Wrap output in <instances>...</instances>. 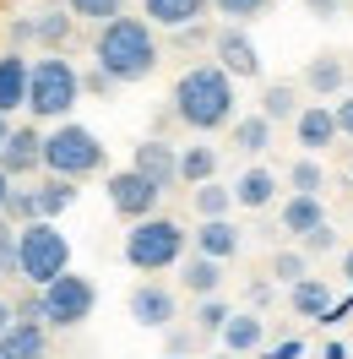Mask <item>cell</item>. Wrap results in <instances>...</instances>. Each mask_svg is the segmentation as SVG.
I'll return each instance as SVG.
<instances>
[{
    "instance_id": "obj_45",
    "label": "cell",
    "mask_w": 353,
    "mask_h": 359,
    "mask_svg": "<svg viewBox=\"0 0 353 359\" xmlns=\"http://www.w3.org/2000/svg\"><path fill=\"white\" fill-rule=\"evenodd\" d=\"M11 321H17V311H11V305H6V299H0V332H6V327H11Z\"/></svg>"
},
{
    "instance_id": "obj_47",
    "label": "cell",
    "mask_w": 353,
    "mask_h": 359,
    "mask_svg": "<svg viewBox=\"0 0 353 359\" xmlns=\"http://www.w3.org/2000/svg\"><path fill=\"white\" fill-rule=\"evenodd\" d=\"M6 142H11V120L0 114V153H6Z\"/></svg>"
},
{
    "instance_id": "obj_12",
    "label": "cell",
    "mask_w": 353,
    "mask_h": 359,
    "mask_svg": "<svg viewBox=\"0 0 353 359\" xmlns=\"http://www.w3.org/2000/svg\"><path fill=\"white\" fill-rule=\"evenodd\" d=\"M27 88H33V60L22 49H6L0 55V114L27 109Z\"/></svg>"
},
{
    "instance_id": "obj_13",
    "label": "cell",
    "mask_w": 353,
    "mask_h": 359,
    "mask_svg": "<svg viewBox=\"0 0 353 359\" xmlns=\"http://www.w3.org/2000/svg\"><path fill=\"white\" fill-rule=\"evenodd\" d=\"M293 136H299V147H305V158L326 153L331 142H337V114H331V104H305L299 109V120H293Z\"/></svg>"
},
{
    "instance_id": "obj_22",
    "label": "cell",
    "mask_w": 353,
    "mask_h": 359,
    "mask_svg": "<svg viewBox=\"0 0 353 359\" xmlns=\"http://www.w3.org/2000/svg\"><path fill=\"white\" fill-rule=\"evenodd\" d=\"M321 224H326V207H321V196H288V202H283V234L305 240V234H315Z\"/></svg>"
},
{
    "instance_id": "obj_27",
    "label": "cell",
    "mask_w": 353,
    "mask_h": 359,
    "mask_svg": "<svg viewBox=\"0 0 353 359\" xmlns=\"http://www.w3.org/2000/svg\"><path fill=\"white\" fill-rule=\"evenodd\" d=\"M228 131H234V147H240L244 158H261L266 147H272V120H266L261 109H256V114H244V120H234Z\"/></svg>"
},
{
    "instance_id": "obj_18",
    "label": "cell",
    "mask_w": 353,
    "mask_h": 359,
    "mask_svg": "<svg viewBox=\"0 0 353 359\" xmlns=\"http://www.w3.org/2000/svg\"><path fill=\"white\" fill-rule=\"evenodd\" d=\"M191 245H196V256H212V262H228V256H240V229L228 224V218H207V224L191 234Z\"/></svg>"
},
{
    "instance_id": "obj_8",
    "label": "cell",
    "mask_w": 353,
    "mask_h": 359,
    "mask_svg": "<svg viewBox=\"0 0 353 359\" xmlns=\"http://www.w3.org/2000/svg\"><path fill=\"white\" fill-rule=\"evenodd\" d=\"M158 202H163V191H158L147 175H136V169H114L109 175V207L120 218H131V224L158 218Z\"/></svg>"
},
{
    "instance_id": "obj_40",
    "label": "cell",
    "mask_w": 353,
    "mask_h": 359,
    "mask_svg": "<svg viewBox=\"0 0 353 359\" xmlns=\"http://www.w3.org/2000/svg\"><path fill=\"white\" fill-rule=\"evenodd\" d=\"M331 114H337V131H342V136H353V93H342V98L331 104Z\"/></svg>"
},
{
    "instance_id": "obj_29",
    "label": "cell",
    "mask_w": 353,
    "mask_h": 359,
    "mask_svg": "<svg viewBox=\"0 0 353 359\" xmlns=\"http://www.w3.org/2000/svg\"><path fill=\"white\" fill-rule=\"evenodd\" d=\"M71 27H76L71 11H44V17H39V44H44L49 55H60V49L71 44Z\"/></svg>"
},
{
    "instance_id": "obj_7",
    "label": "cell",
    "mask_w": 353,
    "mask_h": 359,
    "mask_svg": "<svg viewBox=\"0 0 353 359\" xmlns=\"http://www.w3.org/2000/svg\"><path fill=\"white\" fill-rule=\"evenodd\" d=\"M39 299H44V327H55V332H71V327L92 321V311H98V289L82 272H60L49 289H39Z\"/></svg>"
},
{
    "instance_id": "obj_21",
    "label": "cell",
    "mask_w": 353,
    "mask_h": 359,
    "mask_svg": "<svg viewBox=\"0 0 353 359\" xmlns=\"http://www.w3.org/2000/svg\"><path fill=\"white\" fill-rule=\"evenodd\" d=\"M179 283H185V294H196V299H212V294L223 289V262L191 250V256L179 262Z\"/></svg>"
},
{
    "instance_id": "obj_4",
    "label": "cell",
    "mask_w": 353,
    "mask_h": 359,
    "mask_svg": "<svg viewBox=\"0 0 353 359\" xmlns=\"http://www.w3.org/2000/svg\"><path fill=\"white\" fill-rule=\"evenodd\" d=\"M185 245H191V234L174 224V218H141V224H131V234H125V262H131L136 272H169L185 262Z\"/></svg>"
},
{
    "instance_id": "obj_26",
    "label": "cell",
    "mask_w": 353,
    "mask_h": 359,
    "mask_svg": "<svg viewBox=\"0 0 353 359\" xmlns=\"http://www.w3.org/2000/svg\"><path fill=\"white\" fill-rule=\"evenodd\" d=\"M191 207H196V218L207 224V218H228L234 212V185H223V180H207V185H196L191 191Z\"/></svg>"
},
{
    "instance_id": "obj_10",
    "label": "cell",
    "mask_w": 353,
    "mask_h": 359,
    "mask_svg": "<svg viewBox=\"0 0 353 359\" xmlns=\"http://www.w3.org/2000/svg\"><path fill=\"white\" fill-rule=\"evenodd\" d=\"M212 60H218L234 82H250V76H261V49L250 44V33L244 27H218V39H212Z\"/></svg>"
},
{
    "instance_id": "obj_5",
    "label": "cell",
    "mask_w": 353,
    "mask_h": 359,
    "mask_svg": "<svg viewBox=\"0 0 353 359\" xmlns=\"http://www.w3.org/2000/svg\"><path fill=\"white\" fill-rule=\"evenodd\" d=\"M82 98V71L71 66L66 55H44L33 60V88H27V109L39 120H66Z\"/></svg>"
},
{
    "instance_id": "obj_28",
    "label": "cell",
    "mask_w": 353,
    "mask_h": 359,
    "mask_svg": "<svg viewBox=\"0 0 353 359\" xmlns=\"http://www.w3.org/2000/svg\"><path fill=\"white\" fill-rule=\"evenodd\" d=\"M33 191H39V212H44V224H55V218H60V212L76 202V180H60V175L39 180Z\"/></svg>"
},
{
    "instance_id": "obj_44",
    "label": "cell",
    "mask_w": 353,
    "mask_h": 359,
    "mask_svg": "<svg viewBox=\"0 0 353 359\" xmlns=\"http://www.w3.org/2000/svg\"><path fill=\"white\" fill-rule=\"evenodd\" d=\"M11 191H17V180L0 169V218H6V202H11Z\"/></svg>"
},
{
    "instance_id": "obj_33",
    "label": "cell",
    "mask_w": 353,
    "mask_h": 359,
    "mask_svg": "<svg viewBox=\"0 0 353 359\" xmlns=\"http://www.w3.org/2000/svg\"><path fill=\"white\" fill-rule=\"evenodd\" d=\"M6 224H17V229H27V224H44V212H39V191H11V202H6Z\"/></svg>"
},
{
    "instance_id": "obj_34",
    "label": "cell",
    "mask_w": 353,
    "mask_h": 359,
    "mask_svg": "<svg viewBox=\"0 0 353 359\" xmlns=\"http://www.w3.org/2000/svg\"><path fill=\"white\" fill-rule=\"evenodd\" d=\"M0 272L22 278V234H17V224H0Z\"/></svg>"
},
{
    "instance_id": "obj_17",
    "label": "cell",
    "mask_w": 353,
    "mask_h": 359,
    "mask_svg": "<svg viewBox=\"0 0 353 359\" xmlns=\"http://www.w3.org/2000/svg\"><path fill=\"white\" fill-rule=\"evenodd\" d=\"M272 196H277V175H272L266 163L240 169V180H234V202H240L244 212H261V207H272Z\"/></svg>"
},
{
    "instance_id": "obj_49",
    "label": "cell",
    "mask_w": 353,
    "mask_h": 359,
    "mask_svg": "<svg viewBox=\"0 0 353 359\" xmlns=\"http://www.w3.org/2000/svg\"><path fill=\"white\" fill-rule=\"evenodd\" d=\"M212 359H234V354H212Z\"/></svg>"
},
{
    "instance_id": "obj_39",
    "label": "cell",
    "mask_w": 353,
    "mask_h": 359,
    "mask_svg": "<svg viewBox=\"0 0 353 359\" xmlns=\"http://www.w3.org/2000/svg\"><path fill=\"white\" fill-rule=\"evenodd\" d=\"M114 88H120V82H114L109 71H92V76H82V93H98V98H109Z\"/></svg>"
},
{
    "instance_id": "obj_14",
    "label": "cell",
    "mask_w": 353,
    "mask_h": 359,
    "mask_svg": "<svg viewBox=\"0 0 353 359\" xmlns=\"http://www.w3.org/2000/svg\"><path fill=\"white\" fill-rule=\"evenodd\" d=\"M0 169L11 180H27L33 169H44V136L33 131V126H17L11 142H6V153H0Z\"/></svg>"
},
{
    "instance_id": "obj_31",
    "label": "cell",
    "mask_w": 353,
    "mask_h": 359,
    "mask_svg": "<svg viewBox=\"0 0 353 359\" xmlns=\"http://www.w3.org/2000/svg\"><path fill=\"white\" fill-rule=\"evenodd\" d=\"M288 185H293V196H321L326 169H321L315 158H299V163H288Z\"/></svg>"
},
{
    "instance_id": "obj_15",
    "label": "cell",
    "mask_w": 353,
    "mask_h": 359,
    "mask_svg": "<svg viewBox=\"0 0 353 359\" xmlns=\"http://www.w3.org/2000/svg\"><path fill=\"white\" fill-rule=\"evenodd\" d=\"M49 354V327L44 321H11L6 332H0V359H44Z\"/></svg>"
},
{
    "instance_id": "obj_9",
    "label": "cell",
    "mask_w": 353,
    "mask_h": 359,
    "mask_svg": "<svg viewBox=\"0 0 353 359\" xmlns=\"http://www.w3.org/2000/svg\"><path fill=\"white\" fill-rule=\"evenodd\" d=\"M125 311H131V321L136 327H147V332H169L179 321V299H174V289H163V283H136L131 289V299H125Z\"/></svg>"
},
{
    "instance_id": "obj_30",
    "label": "cell",
    "mask_w": 353,
    "mask_h": 359,
    "mask_svg": "<svg viewBox=\"0 0 353 359\" xmlns=\"http://www.w3.org/2000/svg\"><path fill=\"white\" fill-rule=\"evenodd\" d=\"M228 299H218V294H212V299H196V316H191V321H196V332L201 337H223V327H228Z\"/></svg>"
},
{
    "instance_id": "obj_23",
    "label": "cell",
    "mask_w": 353,
    "mask_h": 359,
    "mask_svg": "<svg viewBox=\"0 0 353 359\" xmlns=\"http://www.w3.org/2000/svg\"><path fill=\"white\" fill-rule=\"evenodd\" d=\"M299 109H305V104H299V88H293V82H266L261 88V114L272 126H293Z\"/></svg>"
},
{
    "instance_id": "obj_24",
    "label": "cell",
    "mask_w": 353,
    "mask_h": 359,
    "mask_svg": "<svg viewBox=\"0 0 353 359\" xmlns=\"http://www.w3.org/2000/svg\"><path fill=\"white\" fill-rule=\"evenodd\" d=\"M288 305H293V316H331V283L326 278H299L293 289H288Z\"/></svg>"
},
{
    "instance_id": "obj_37",
    "label": "cell",
    "mask_w": 353,
    "mask_h": 359,
    "mask_svg": "<svg viewBox=\"0 0 353 359\" xmlns=\"http://www.w3.org/2000/svg\"><path fill=\"white\" fill-rule=\"evenodd\" d=\"M163 337H169V354H174V359H191L201 348V332H196V327H169Z\"/></svg>"
},
{
    "instance_id": "obj_25",
    "label": "cell",
    "mask_w": 353,
    "mask_h": 359,
    "mask_svg": "<svg viewBox=\"0 0 353 359\" xmlns=\"http://www.w3.org/2000/svg\"><path fill=\"white\" fill-rule=\"evenodd\" d=\"M207 180H218V147H179V185H207Z\"/></svg>"
},
{
    "instance_id": "obj_50",
    "label": "cell",
    "mask_w": 353,
    "mask_h": 359,
    "mask_svg": "<svg viewBox=\"0 0 353 359\" xmlns=\"http://www.w3.org/2000/svg\"><path fill=\"white\" fill-rule=\"evenodd\" d=\"M348 17H353V0H348Z\"/></svg>"
},
{
    "instance_id": "obj_2",
    "label": "cell",
    "mask_w": 353,
    "mask_h": 359,
    "mask_svg": "<svg viewBox=\"0 0 353 359\" xmlns=\"http://www.w3.org/2000/svg\"><path fill=\"white\" fill-rule=\"evenodd\" d=\"M92 60H98V71H109L120 88H125V82H147V76L158 71L153 22H141V17H114L109 27H98Z\"/></svg>"
},
{
    "instance_id": "obj_41",
    "label": "cell",
    "mask_w": 353,
    "mask_h": 359,
    "mask_svg": "<svg viewBox=\"0 0 353 359\" xmlns=\"http://www.w3.org/2000/svg\"><path fill=\"white\" fill-rule=\"evenodd\" d=\"M39 39V17H27V22H11V49H22Z\"/></svg>"
},
{
    "instance_id": "obj_11",
    "label": "cell",
    "mask_w": 353,
    "mask_h": 359,
    "mask_svg": "<svg viewBox=\"0 0 353 359\" xmlns=\"http://www.w3.org/2000/svg\"><path fill=\"white\" fill-rule=\"evenodd\" d=\"M131 169H136V175H147L158 191H174V185H179V147H169L163 136H147V142L131 153Z\"/></svg>"
},
{
    "instance_id": "obj_46",
    "label": "cell",
    "mask_w": 353,
    "mask_h": 359,
    "mask_svg": "<svg viewBox=\"0 0 353 359\" xmlns=\"http://www.w3.org/2000/svg\"><path fill=\"white\" fill-rule=\"evenodd\" d=\"M321 359H348V348H342V343H326V354Z\"/></svg>"
},
{
    "instance_id": "obj_35",
    "label": "cell",
    "mask_w": 353,
    "mask_h": 359,
    "mask_svg": "<svg viewBox=\"0 0 353 359\" xmlns=\"http://www.w3.org/2000/svg\"><path fill=\"white\" fill-rule=\"evenodd\" d=\"M212 6H218V17H228L234 27H244V22H256V17L272 11V0H212Z\"/></svg>"
},
{
    "instance_id": "obj_42",
    "label": "cell",
    "mask_w": 353,
    "mask_h": 359,
    "mask_svg": "<svg viewBox=\"0 0 353 359\" xmlns=\"http://www.w3.org/2000/svg\"><path fill=\"white\" fill-rule=\"evenodd\" d=\"M305 11H310V17H342L348 0H305Z\"/></svg>"
},
{
    "instance_id": "obj_1",
    "label": "cell",
    "mask_w": 353,
    "mask_h": 359,
    "mask_svg": "<svg viewBox=\"0 0 353 359\" xmlns=\"http://www.w3.org/2000/svg\"><path fill=\"white\" fill-rule=\"evenodd\" d=\"M174 120L191 131H223L234 126V76L212 60V66H191L174 82Z\"/></svg>"
},
{
    "instance_id": "obj_43",
    "label": "cell",
    "mask_w": 353,
    "mask_h": 359,
    "mask_svg": "<svg viewBox=\"0 0 353 359\" xmlns=\"http://www.w3.org/2000/svg\"><path fill=\"white\" fill-rule=\"evenodd\" d=\"M299 354H305L299 337H288V343H277V348H266V359H299Z\"/></svg>"
},
{
    "instance_id": "obj_51",
    "label": "cell",
    "mask_w": 353,
    "mask_h": 359,
    "mask_svg": "<svg viewBox=\"0 0 353 359\" xmlns=\"http://www.w3.org/2000/svg\"><path fill=\"white\" fill-rule=\"evenodd\" d=\"M163 359H174V354H163Z\"/></svg>"
},
{
    "instance_id": "obj_6",
    "label": "cell",
    "mask_w": 353,
    "mask_h": 359,
    "mask_svg": "<svg viewBox=\"0 0 353 359\" xmlns=\"http://www.w3.org/2000/svg\"><path fill=\"white\" fill-rule=\"evenodd\" d=\"M22 234V278L33 289H49L60 272H71V240L55 224H27Z\"/></svg>"
},
{
    "instance_id": "obj_3",
    "label": "cell",
    "mask_w": 353,
    "mask_h": 359,
    "mask_svg": "<svg viewBox=\"0 0 353 359\" xmlns=\"http://www.w3.org/2000/svg\"><path fill=\"white\" fill-rule=\"evenodd\" d=\"M109 163V147L88 131V126H76V120H60L55 131L44 136V169L60 180H88L98 175Z\"/></svg>"
},
{
    "instance_id": "obj_20",
    "label": "cell",
    "mask_w": 353,
    "mask_h": 359,
    "mask_svg": "<svg viewBox=\"0 0 353 359\" xmlns=\"http://www.w3.org/2000/svg\"><path fill=\"white\" fill-rule=\"evenodd\" d=\"M305 88L315 93V98H337V93L348 88V60H342V55H315V60H305Z\"/></svg>"
},
{
    "instance_id": "obj_48",
    "label": "cell",
    "mask_w": 353,
    "mask_h": 359,
    "mask_svg": "<svg viewBox=\"0 0 353 359\" xmlns=\"http://www.w3.org/2000/svg\"><path fill=\"white\" fill-rule=\"evenodd\" d=\"M342 278H353V250H348V256H342Z\"/></svg>"
},
{
    "instance_id": "obj_38",
    "label": "cell",
    "mask_w": 353,
    "mask_h": 359,
    "mask_svg": "<svg viewBox=\"0 0 353 359\" xmlns=\"http://www.w3.org/2000/svg\"><path fill=\"white\" fill-rule=\"evenodd\" d=\"M299 245H305L310 256H326V250H337V234H331V224H321V229H315V234H305Z\"/></svg>"
},
{
    "instance_id": "obj_16",
    "label": "cell",
    "mask_w": 353,
    "mask_h": 359,
    "mask_svg": "<svg viewBox=\"0 0 353 359\" xmlns=\"http://www.w3.org/2000/svg\"><path fill=\"white\" fill-rule=\"evenodd\" d=\"M261 343H266V321L256 311H234L228 316V327H223V354L244 359V354H256Z\"/></svg>"
},
{
    "instance_id": "obj_19",
    "label": "cell",
    "mask_w": 353,
    "mask_h": 359,
    "mask_svg": "<svg viewBox=\"0 0 353 359\" xmlns=\"http://www.w3.org/2000/svg\"><path fill=\"white\" fill-rule=\"evenodd\" d=\"M207 6H212V0H141V11H147V22H153V27H174V33H185V27H196Z\"/></svg>"
},
{
    "instance_id": "obj_32",
    "label": "cell",
    "mask_w": 353,
    "mask_h": 359,
    "mask_svg": "<svg viewBox=\"0 0 353 359\" xmlns=\"http://www.w3.org/2000/svg\"><path fill=\"white\" fill-rule=\"evenodd\" d=\"M66 11L71 17H88V22H98V27H109L114 17H125V0H66Z\"/></svg>"
},
{
    "instance_id": "obj_36",
    "label": "cell",
    "mask_w": 353,
    "mask_h": 359,
    "mask_svg": "<svg viewBox=\"0 0 353 359\" xmlns=\"http://www.w3.org/2000/svg\"><path fill=\"white\" fill-rule=\"evenodd\" d=\"M272 278H283L288 289H293L299 278H310V272H305V256H299V250H277V256H272Z\"/></svg>"
}]
</instances>
